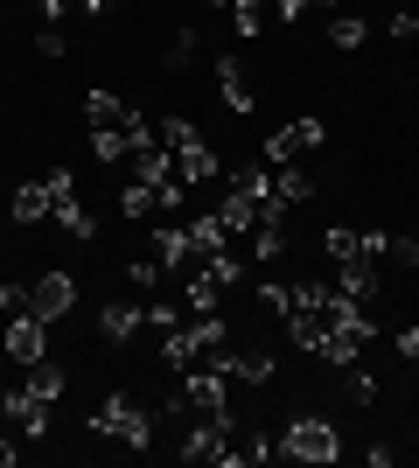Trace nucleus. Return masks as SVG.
<instances>
[{
    "label": "nucleus",
    "mask_w": 419,
    "mask_h": 468,
    "mask_svg": "<svg viewBox=\"0 0 419 468\" xmlns=\"http://www.w3.org/2000/svg\"><path fill=\"white\" fill-rule=\"evenodd\" d=\"M84 112H91V147H99V161H112V168H126V161L154 140V126H147L126 98H112V91H91Z\"/></svg>",
    "instance_id": "nucleus-1"
},
{
    "label": "nucleus",
    "mask_w": 419,
    "mask_h": 468,
    "mask_svg": "<svg viewBox=\"0 0 419 468\" xmlns=\"http://www.w3.org/2000/svg\"><path fill=\"white\" fill-rule=\"evenodd\" d=\"M84 427L99 433V441H120V448H154V412L140 406L133 391H105Z\"/></svg>",
    "instance_id": "nucleus-2"
},
{
    "label": "nucleus",
    "mask_w": 419,
    "mask_h": 468,
    "mask_svg": "<svg viewBox=\"0 0 419 468\" xmlns=\"http://www.w3.org/2000/svg\"><path fill=\"white\" fill-rule=\"evenodd\" d=\"M154 140H161V154L175 161V176L189 182V189L217 176V147H210V140H203L189 119H154Z\"/></svg>",
    "instance_id": "nucleus-3"
},
{
    "label": "nucleus",
    "mask_w": 419,
    "mask_h": 468,
    "mask_svg": "<svg viewBox=\"0 0 419 468\" xmlns=\"http://www.w3.org/2000/svg\"><path fill=\"white\" fill-rule=\"evenodd\" d=\"M279 454H287V462H336L342 441H336V427H329L321 412H294L287 433H279Z\"/></svg>",
    "instance_id": "nucleus-4"
},
{
    "label": "nucleus",
    "mask_w": 419,
    "mask_h": 468,
    "mask_svg": "<svg viewBox=\"0 0 419 468\" xmlns=\"http://www.w3.org/2000/svg\"><path fill=\"white\" fill-rule=\"evenodd\" d=\"M42 189H49V224H57L63 238H91L99 231V224H91V210H84L78 203V176H70V168H49V176H42Z\"/></svg>",
    "instance_id": "nucleus-5"
},
{
    "label": "nucleus",
    "mask_w": 419,
    "mask_h": 468,
    "mask_svg": "<svg viewBox=\"0 0 419 468\" xmlns=\"http://www.w3.org/2000/svg\"><path fill=\"white\" fill-rule=\"evenodd\" d=\"M321 140H329V126H321V119H287V126H279L273 140H266V168H287V161H300V154H315Z\"/></svg>",
    "instance_id": "nucleus-6"
},
{
    "label": "nucleus",
    "mask_w": 419,
    "mask_h": 468,
    "mask_svg": "<svg viewBox=\"0 0 419 468\" xmlns=\"http://www.w3.org/2000/svg\"><path fill=\"white\" fill-rule=\"evenodd\" d=\"M384 245H392V231H357V224H329L321 231V252L336 259V266H350V259H384Z\"/></svg>",
    "instance_id": "nucleus-7"
},
{
    "label": "nucleus",
    "mask_w": 419,
    "mask_h": 468,
    "mask_svg": "<svg viewBox=\"0 0 419 468\" xmlns=\"http://www.w3.org/2000/svg\"><path fill=\"white\" fill-rule=\"evenodd\" d=\"M70 308H78V280L70 273H42L28 287V314H42V322H63Z\"/></svg>",
    "instance_id": "nucleus-8"
},
{
    "label": "nucleus",
    "mask_w": 419,
    "mask_h": 468,
    "mask_svg": "<svg viewBox=\"0 0 419 468\" xmlns=\"http://www.w3.org/2000/svg\"><path fill=\"white\" fill-rule=\"evenodd\" d=\"M0 406H7V420H15L28 441H42V433H49V412H57V399H42L36 385H21V391H7Z\"/></svg>",
    "instance_id": "nucleus-9"
},
{
    "label": "nucleus",
    "mask_w": 419,
    "mask_h": 468,
    "mask_svg": "<svg viewBox=\"0 0 419 468\" xmlns=\"http://www.w3.org/2000/svg\"><path fill=\"white\" fill-rule=\"evenodd\" d=\"M49 322H42V314H7V356H15V364H42V350H49Z\"/></svg>",
    "instance_id": "nucleus-10"
},
{
    "label": "nucleus",
    "mask_w": 419,
    "mask_h": 468,
    "mask_svg": "<svg viewBox=\"0 0 419 468\" xmlns=\"http://www.w3.org/2000/svg\"><path fill=\"white\" fill-rule=\"evenodd\" d=\"M217 91H224V112H252V105H259V98H252V78H245V57H231V49L217 57Z\"/></svg>",
    "instance_id": "nucleus-11"
},
{
    "label": "nucleus",
    "mask_w": 419,
    "mask_h": 468,
    "mask_svg": "<svg viewBox=\"0 0 419 468\" xmlns=\"http://www.w3.org/2000/svg\"><path fill=\"white\" fill-rule=\"evenodd\" d=\"M99 329H105V343H126V335L147 329V308H140V301H105V308H99Z\"/></svg>",
    "instance_id": "nucleus-12"
},
{
    "label": "nucleus",
    "mask_w": 419,
    "mask_h": 468,
    "mask_svg": "<svg viewBox=\"0 0 419 468\" xmlns=\"http://www.w3.org/2000/svg\"><path fill=\"white\" fill-rule=\"evenodd\" d=\"M224 293H231V287H224L217 273H189V280H182V301H189L196 314H217V308H224Z\"/></svg>",
    "instance_id": "nucleus-13"
},
{
    "label": "nucleus",
    "mask_w": 419,
    "mask_h": 468,
    "mask_svg": "<svg viewBox=\"0 0 419 468\" xmlns=\"http://www.w3.org/2000/svg\"><path fill=\"white\" fill-rule=\"evenodd\" d=\"M252 259H259V266H273V259H287V217H266L259 231H252Z\"/></svg>",
    "instance_id": "nucleus-14"
},
{
    "label": "nucleus",
    "mask_w": 419,
    "mask_h": 468,
    "mask_svg": "<svg viewBox=\"0 0 419 468\" xmlns=\"http://www.w3.org/2000/svg\"><path fill=\"white\" fill-rule=\"evenodd\" d=\"M273 196L294 210V203H308V196H315V176H300L294 161H287V168H273Z\"/></svg>",
    "instance_id": "nucleus-15"
},
{
    "label": "nucleus",
    "mask_w": 419,
    "mask_h": 468,
    "mask_svg": "<svg viewBox=\"0 0 419 468\" xmlns=\"http://www.w3.org/2000/svg\"><path fill=\"white\" fill-rule=\"evenodd\" d=\"M329 42H336V49H363V42H371V21L363 15H329Z\"/></svg>",
    "instance_id": "nucleus-16"
},
{
    "label": "nucleus",
    "mask_w": 419,
    "mask_h": 468,
    "mask_svg": "<svg viewBox=\"0 0 419 468\" xmlns=\"http://www.w3.org/2000/svg\"><path fill=\"white\" fill-rule=\"evenodd\" d=\"M42 217H49V189H42V182H21L15 189V224H42Z\"/></svg>",
    "instance_id": "nucleus-17"
},
{
    "label": "nucleus",
    "mask_w": 419,
    "mask_h": 468,
    "mask_svg": "<svg viewBox=\"0 0 419 468\" xmlns=\"http://www.w3.org/2000/svg\"><path fill=\"white\" fill-rule=\"evenodd\" d=\"M120 210H126V217H133V224H140V217H154V210H161V196H154V189H147V182L133 176V182H126V196H120Z\"/></svg>",
    "instance_id": "nucleus-18"
},
{
    "label": "nucleus",
    "mask_w": 419,
    "mask_h": 468,
    "mask_svg": "<svg viewBox=\"0 0 419 468\" xmlns=\"http://www.w3.org/2000/svg\"><path fill=\"white\" fill-rule=\"evenodd\" d=\"M28 385H36L42 399H63V364H49V356H42V364H28Z\"/></svg>",
    "instance_id": "nucleus-19"
},
{
    "label": "nucleus",
    "mask_w": 419,
    "mask_h": 468,
    "mask_svg": "<svg viewBox=\"0 0 419 468\" xmlns=\"http://www.w3.org/2000/svg\"><path fill=\"white\" fill-rule=\"evenodd\" d=\"M203 57V28H196V21H189V28H182V36H175V57H168V63H175V70H189V63H196Z\"/></svg>",
    "instance_id": "nucleus-20"
},
{
    "label": "nucleus",
    "mask_w": 419,
    "mask_h": 468,
    "mask_svg": "<svg viewBox=\"0 0 419 468\" xmlns=\"http://www.w3.org/2000/svg\"><path fill=\"white\" fill-rule=\"evenodd\" d=\"M342 391H350V406H371V399H378V378L350 364V385H342Z\"/></svg>",
    "instance_id": "nucleus-21"
},
{
    "label": "nucleus",
    "mask_w": 419,
    "mask_h": 468,
    "mask_svg": "<svg viewBox=\"0 0 419 468\" xmlns=\"http://www.w3.org/2000/svg\"><path fill=\"white\" fill-rule=\"evenodd\" d=\"M384 36H392V42H413L419 36V7H399V15L384 21Z\"/></svg>",
    "instance_id": "nucleus-22"
},
{
    "label": "nucleus",
    "mask_w": 419,
    "mask_h": 468,
    "mask_svg": "<svg viewBox=\"0 0 419 468\" xmlns=\"http://www.w3.org/2000/svg\"><path fill=\"white\" fill-rule=\"evenodd\" d=\"M0 314H28V287H15V280H7V287H0Z\"/></svg>",
    "instance_id": "nucleus-23"
},
{
    "label": "nucleus",
    "mask_w": 419,
    "mask_h": 468,
    "mask_svg": "<svg viewBox=\"0 0 419 468\" xmlns=\"http://www.w3.org/2000/svg\"><path fill=\"white\" fill-rule=\"evenodd\" d=\"M399 356L413 364V378H419V322H413V329H399Z\"/></svg>",
    "instance_id": "nucleus-24"
},
{
    "label": "nucleus",
    "mask_w": 419,
    "mask_h": 468,
    "mask_svg": "<svg viewBox=\"0 0 419 468\" xmlns=\"http://www.w3.org/2000/svg\"><path fill=\"white\" fill-rule=\"evenodd\" d=\"M84 7H91V15H105V7H120V0H84Z\"/></svg>",
    "instance_id": "nucleus-25"
},
{
    "label": "nucleus",
    "mask_w": 419,
    "mask_h": 468,
    "mask_svg": "<svg viewBox=\"0 0 419 468\" xmlns=\"http://www.w3.org/2000/svg\"><path fill=\"white\" fill-rule=\"evenodd\" d=\"M210 7H224V15H231V7H238V0H210Z\"/></svg>",
    "instance_id": "nucleus-26"
},
{
    "label": "nucleus",
    "mask_w": 419,
    "mask_h": 468,
    "mask_svg": "<svg viewBox=\"0 0 419 468\" xmlns=\"http://www.w3.org/2000/svg\"><path fill=\"white\" fill-rule=\"evenodd\" d=\"M399 7H419V0H399Z\"/></svg>",
    "instance_id": "nucleus-27"
}]
</instances>
